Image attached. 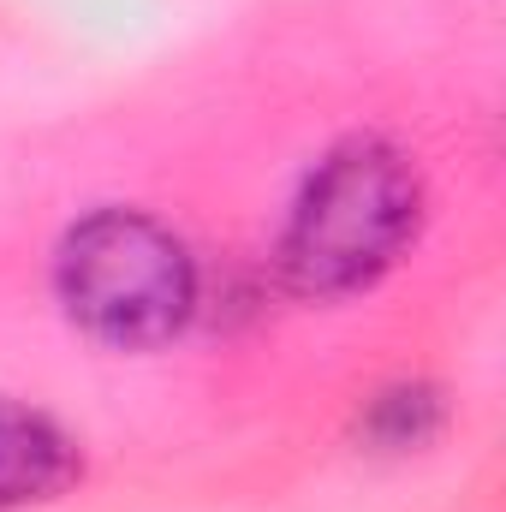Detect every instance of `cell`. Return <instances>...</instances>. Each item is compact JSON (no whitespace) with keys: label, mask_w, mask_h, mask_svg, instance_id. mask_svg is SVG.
<instances>
[{"label":"cell","mask_w":506,"mask_h":512,"mask_svg":"<svg viewBox=\"0 0 506 512\" xmlns=\"http://www.w3.org/2000/svg\"><path fill=\"white\" fill-rule=\"evenodd\" d=\"M417 215H423V185L399 149H387L376 137L340 143L310 173L286 221L280 268L310 298L358 292L411 245Z\"/></svg>","instance_id":"cell-1"},{"label":"cell","mask_w":506,"mask_h":512,"mask_svg":"<svg viewBox=\"0 0 506 512\" xmlns=\"http://www.w3.org/2000/svg\"><path fill=\"white\" fill-rule=\"evenodd\" d=\"M60 298L108 346H161L197 304V268L161 221L102 209L60 245Z\"/></svg>","instance_id":"cell-2"},{"label":"cell","mask_w":506,"mask_h":512,"mask_svg":"<svg viewBox=\"0 0 506 512\" xmlns=\"http://www.w3.org/2000/svg\"><path fill=\"white\" fill-rule=\"evenodd\" d=\"M78 477V447L72 435L24 405H0V512L30 507L60 495Z\"/></svg>","instance_id":"cell-3"},{"label":"cell","mask_w":506,"mask_h":512,"mask_svg":"<svg viewBox=\"0 0 506 512\" xmlns=\"http://www.w3.org/2000/svg\"><path fill=\"white\" fill-rule=\"evenodd\" d=\"M429 423H435V399L429 393H387L376 411V441H387V447H411V441H423L429 435Z\"/></svg>","instance_id":"cell-4"}]
</instances>
